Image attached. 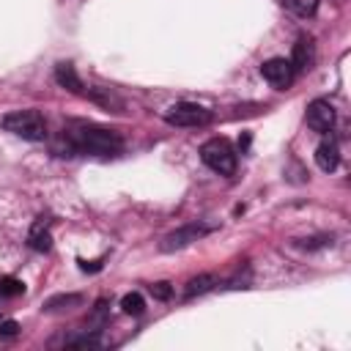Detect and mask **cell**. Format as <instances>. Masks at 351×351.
Wrapping results in <instances>:
<instances>
[{"instance_id": "obj_1", "label": "cell", "mask_w": 351, "mask_h": 351, "mask_svg": "<svg viewBox=\"0 0 351 351\" xmlns=\"http://www.w3.org/2000/svg\"><path fill=\"white\" fill-rule=\"evenodd\" d=\"M60 140L69 145V151H71L69 156L90 154V156H99V159H110V156H118L123 151V137L115 129L96 126V123H88V121H69L63 126Z\"/></svg>"}, {"instance_id": "obj_2", "label": "cell", "mask_w": 351, "mask_h": 351, "mask_svg": "<svg viewBox=\"0 0 351 351\" xmlns=\"http://www.w3.org/2000/svg\"><path fill=\"white\" fill-rule=\"evenodd\" d=\"M0 126L22 140H30V143H38L47 137V121L38 110H14V112L3 115Z\"/></svg>"}, {"instance_id": "obj_3", "label": "cell", "mask_w": 351, "mask_h": 351, "mask_svg": "<svg viewBox=\"0 0 351 351\" xmlns=\"http://www.w3.org/2000/svg\"><path fill=\"white\" fill-rule=\"evenodd\" d=\"M200 159L208 170L219 176H233L236 173V151L225 137H211L200 145Z\"/></svg>"}, {"instance_id": "obj_4", "label": "cell", "mask_w": 351, "mask_h": 351, "mask_svg": "<svg viewBox=\"0 0 351 351\" xmlns=\"http://www.w3.org/2000/svg\"><path fill=\"white\" fill-rule=\"evenodd\" d=\"M165 121L170 126H206L211 121V110H206L197 101H178V104L167 107Z\"/></svg>"}, {"instance_id": "obj_5", "label": "cell", "mask_w": 351, "mask_h": 351, "mask_svg": "<svg viewBox=\"0 0 351 351\" xmlns=\"http://www.w3.org/2000/svg\"><path fill=\"white\" fill-rule=\"evenodd\" d=\"M206 233H211V225H203V222H189V225H181L178 230H173V233H167V236L162 239L159 250H162V252H176V250H184V247H189L192 241L203 239Z\"/></svg>"}, {"instance_id": "obj_6", "label": "cell", "mask_w": 351, "mask_h": 351, "mask_svg": "<svg viewBox=\"0 0 351 351\" xmlns=\"http://www.w3.org/2000/svg\"><path fill=\"white\" fill-rule=\"evenodd\" d=\"M304 121L313 132H321V134H329L332 126H335V107L326 101V99H313L307 104V112H304Z\"/></svg>"}, {"instance_id": "obj_7", "label": "cell", "mask_w": 351, "mask_h": 351, "mask_svg": "<svg viewBox=\"0 0 351 351\" xmlns=\"http://www.w3.org/2000/svg\"><path fill=\"white\" fill-rule=\"evenodd\" d=\"M261 74L263 80L271 85V88H288L291 80H293V69H291V60L285 58H269L266 63H261Z\"/></svg>"}, {"instance_id": "obj_8", "label": "cell", "mask_w": 351, "mask_h": 351, "mask_svg": "<svg viewBox=\"0 0 351 351\" xmlns=\"http://www.w3.org/2000/svg\"><path fill=\"white\" fill-rule=\"evenodd\" d=\"M315 165H318L324 173H335V170H337V165H340V145H337V140L326 137V140L315 148Z\"/></svg>"}, {"instance_id": "obj_9", "label": "cell", "mask_w": 351, "mask_h": 351, "mask_svg": "<svg viewBox=\"0 0 351 351\" xmlns=\"http://www.w3.org/2000/svg\"><path fill=\"white\" fill-rule=\"evenodd\" d=\"M313 66V44H310V38H299L296 44H293V55H291V69H293V74L296 71H307Z\"/></svg>"}, {"instance_id": "obj_10", "label": "cell", "mask_w": 351, "mask_h": 351, "mask_svg": "<svg viewBox=\"0 0 351 351\" xmlns=\"http://www.w3.org/2000/svg\"><path fill=\"white\" fill-rule=\"evenodd\" d=\"M214 285H219L217 274H197V277H192V280L186 282V288H184V299H195V296H203V293L214 291Z\"/></svg>"}, {"instance_id": "obj_11", "label": "cell", "mask_w": 351, "mask_h": 351, "mask_svg": "<svg viewBox=\"0 0 351 351\" xmlns=\"http://www.w3.org/2000/svg\"><path fill=\"white\" fill-rule=\"evenodd\" d=\"M55 80H58V85H63V88H69L74 93L82 90V82H80V77H77V71H74L71 63H58L55 66Z\"/></svg>"}, {"instance_id": "obj_12", "label": "cell", "mask_w": 351, "mask_h": 351, "mask_svg": "<svg viewBox=\"0 0 351 351\" xmlns=\"http://www.w3.org/2000/svg\"><path fill=\"white\" fill-rule=\"evenodd\" d=\"M27 244H30L36 252H47V250L52 247V236H49V230L44 228V222H41V219L30 228V233H27Z\"/></svg>"}, {"instance_id": "obj_13", "label": "cell", "mask_w": 351, "mask_h": 351, "mask_svg": "<svg viewBox=\"0 0 351 351\" xmlns=\"http://www.w3.org/2000/svg\"><path fill=\"white\" fill-rule=\"evenodd\" d=\"M282 5L296 16H313L318 11V0H282Z\"/></svg>"}, {"instance_id": "obj_14", "label": "cell", "mask_w": 351, "mask_h": 351, "mask_svg": "<svg viewBox=\"0 0 351 351\" xmlns=\"http://www.w3.org/2000/svg\"><path fill=\"white\" fill-rule=\"evenodd\" d=\"M66 346H69V348H99V346H101V335H99L96 329H93V332H82V335L66 340Z\"/></svg>"}, {"instance_id": "obj_15", "label": "cell", "mask_w": 351, "mask_h": 351, "mask_svg": "<svg viewBox=\"0 0 351 351\" xmlns=\"http://www.w3.org/2000/svg\"><path fill=\"white\" fill-rule=\"evenodd\" d=\"M121 310H123L126 315H140V313L145 310V299H143L137 291H132V293H126V296L121 299Z\"/></svg>"}, {"instance_id": "obj_16", "label": "cell", "mask_w": 351, "mask_h": 351, "mask_svg": "<svg viewBox=\"0 0 351 351\" xmlns=\"http://www.w3.org/2000/svg\"><path fill=\"white\" fill-rule=\"evenodd\" d=\"M77 304H82V296H80V293L52 296V299L47 302V310H71V307H77Z\"/></svg>"}, {"instance_id": "obj_17", "label": "cell", "mask_w": 351, "mask_h": 351, "mask_svg": "<svg viewBox=\"0 0 351 351\" xmlns=\"http://www.w3.org/2000/svg\"><path fill=\"white\" fill-rule=\"evenodd\" d=\"M19 293H25L22 280H16V277H3L0 280V296H19Z\"/></svg>"}, {"instance_id": "obj_18", "label": "cell", "mask_w": 351, "mask_h": 351, "mask_svg": "<svg viewBox=\"0 0 351 351\" xmlns=\"http://www.w3.org/2000/svg\"><path fill=\"white\" fill-rule=\"evenodd\" d=\"M293 244H296V247H302V250H321V247H329V244H332V236H310V239H296Z\"/></svg>"}, {"instance_id": "obj_19", "label": "cell", "mask_w": 351, "mask_h": 351, "mask_svg": "<svg viewBox=\"0 0 351 351\" xmlns=\"http://www.w3.org/2000/svg\"><path fill=\"white\" fill-rule=\"evenodd\" d=\"M151 293H154L156 299H162V302H165V299H170V296H173V288H170V282H165V280H162V282H154V285H151Z\"/></svg>"}, {"instance_id": "obj_20", "label": "cell", "mask_w": 351, "mask_h": 351, "mask_svg": "<svg viewBox=\"0 0 351 351\" xmlns=\"http://www.w3.org/2000/svg\"><path fill=\"white\" fill-rule=\"evenodd\" d=\"M16 335H19V324L16 321H0V340L16 337Z\"/></svg>"}]
</instances>
